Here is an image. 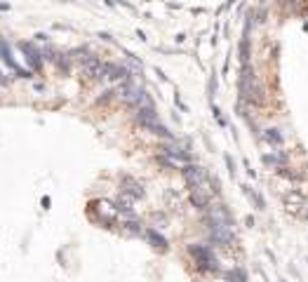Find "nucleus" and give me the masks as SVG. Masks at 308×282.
Returning <instances> with one entry per match:
<instances>
[{
    "mask_svg": "<svg viewBox=\"0 0 308 282\" xmlns=\"http://www.w3.org/2000/svg\"><path fill=\"white\" fill-rule=\"evenodd\" d=\"M226 280H228V282H247V275H245L242 271H238V268H236V271L226 273Z\"/></svg>",
    "mask_w": 308,
    "mask_h": 282,
    "instance_id": "obj_5",
    "label": "nucleus"
},
{
    "mask_svg": "<svg viewBox=\"0 0 308 282\" xmlns=\"http://www.w3.org/2000/svg\"><path fill=\"white\" fill-rule=\"evenodd\" d=\"M240 59L242 61H245V64H247V59H249V47H247V38L245 40H242V43H240Z\"/></svg>",
    "mask_w": 308,
    "mask_h": 282,
    "instance_id": "obj_6",
    "label": "nucleus"
},
{
    "mask_svg": "<svg viewBox=\"0 0 308 282\" xmlns=\"http://www.w3.org/2000/svg\"><path fill=\"white\" fill-rule=\"evenodd\" d=\"M287 158H285V153H271V155H263V162L266 165H282Z\"/></svg>",
    "mask_w": 308,
    "mask_h": 282,
    "instance_id": "obj_2",
    "label": "nucleus"
},
{
    "mask_svg": "<svg viewBox=\"0 0 308 282\" xmlns=\"http://www.w3.org/2000/svg\"><path fill=\"white\" fill-rule=\"evenodd\" d=\"M190 254H193L196 264L200 266V268H205V271H217L219 268L217 256H214L212 249L205 247V245H190Z\"/></svg>",
    "mask_w": 308,
    "mask_h": 282,
    "instance_id": "obj_1",
    "label": "nucleus"
},
{
    "mask_svg": "<svg viewBox=\"0 0 308 282\" xmlns=\"http://www.w3.org/2000/svg\"><path fill=\"white\" fill-rule=\"evenodd\" d=\"M263 139L268 141V144H282V134L278 132V129H266V134H263Z\"/></svg>",
    "mask_w": 308,
    "mask_h": 282,
    "instance_id": "obj_3",
    "label": "nucleus"
},
{
    "mask_svg": "<svg viewBox=\"0 0 308 282\" xmlns=\"http://www.w3.org/2000/svg\"><path fill=\"white\" fill-rule=\"evenodd\" d=\"M148 240H151V242L156 245L158 249H167V242H165V238H163V235H158L156 231H148Z\"/></svg>",
    "mask_w": 308,
    "mask_h": 282,
    "instance_id": "obj_4",
    "label": "nucleus"
}]
</instances>
